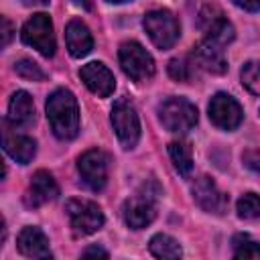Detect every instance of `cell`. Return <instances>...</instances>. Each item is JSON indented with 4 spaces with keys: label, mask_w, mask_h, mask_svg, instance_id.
Segmentation results:
<instances>
[{
    "label": "cell",
    "mask_w": 260,
    "mask_h": 260,
    "mask_svg": "<svg viewBox=\"0 0 260 260\" xmlns=\"http://www.w3.org/2000/svg\"><path fill=\"white\" fill-rule=\"evenodd\" d=\"M83 256H102V258H108V252L100 246H91L87 250H83Z\"/></svg>",
    "instance_id": "f1b7e54d"
},
{
    "label": "cell",
    "mask_w": 260,
    "mask_h": 260,
    "mask_svg": "<svg viewBox=\"0 0 260 260\" xmlns=\"http://www.w3.org/2000/svg\"><path fill=\"white\" fill-rule=\"evenodd\" d=\"M75 6H79V8H85V10H89L91 8V0H71Z\"/></svg>",
    "instance_id": "f546056e"
},
{
    "label": "cell",
    "mask_w": 260,
    "mask_h": 260,
    "mask_svg": "<svg viewBox=\"0 0 260 260\" xmlns=\"http://www.w3.org/2000/svg\"><path fill=\"white\" fill-rule=\"evenodd\" d=\"M112 126L124 148H134L140 138V122L134 106L128 100H118L112 108Z\"/></svg>",
    "instance_id": "ba28073f"
},
{
    "label": "cell",
    "mask_w": 260,
    "mask_h": 260,
    "mask_svg": "<svg viewBox=\"0 0 260 260\" xmlns=\"http://www.w3.org/2000/svg\"><path fill=\"white\" fill-rule=\"evenodd\" d=\"M65 43H67V49L73 57H85L93 47V39H91L89 28L77 18L69 20V24L65 28Z\"/></svg>",
    "instance_id": "e0dca14e"
},
{
    "label": "cell",
    "mask_w": 260,
    "mask_h": 260,
    "mask_svg": "<svg viewBox=\"0 0 260 260\" xmlns=\"http://www.w3.org/2000/svg\"><path fill=\"white\" fill-rule=\"evenodd\" d=\"M232 2H234L236 6L248 10V12H256V10H260V0H232Z\"/></svg>",
    "instance_id": "83f0119b"
},
{
    "label": "cell",
    "mask_w": 260,
    "mask_h": 260,
    "mask_svg": "<svg viewBox=\"0 0 260 260\" xmlns=\"http://www.w3.org/2000/svg\"><path fill=\"white\" fill-rule=\"evenodd\" d=\"M162 126L171 132H187L197 124V108L185 98H169L158 108Z\"/></svg>",
    "instance_id": "3957f363"
},
{
    "label": "cell",
    "mask_w": 260,
    "mask_h": 260,
    "mask_svg": "<svg viewBox=\"0 0 260 260\" xmlns=\"http://www.w3.org/2000/svg\"><path fill=\"white\" fill-rule=\"evenodd\" d=\"M108 2H116V4H120V2H128V0H108Z\"/></svg>",
    "instance_id": "1f68e13d"
},
{
    "label": "cell",
    "mask_w": 260,
    "mask_h": 260,
    "mask_svg": "<svg viewBox=\"0 0 260 260\" xmlns=\"http://www.w3.org/2000/svg\"><path fill=\"white\" fill-rule=\"evenodd\" d=\"M244 165L254 171V173H260V148H252V150H246L244 152Z\"/></svg>",
    "instance_id": "484cf974"
},
{
    "label": "cell",
    "mask_w": 260,
    "mask_h": 260,
    "mask_svg": "<svg viewBox=\"0 0 260 260\" xmlns=\"http://www.w3.org/2000/svg\"><path fill=\"white\" fill-rule=\"evenodd\" d=\"M120 65L124 73L134 81H146L154 75V61L150 53L136 41H128L120 47Z\"/></svg>",
    "instance_id": "8992f818"
},
{
    "label": "cell",
    "mask_w": 260,
    "mask_h": 260,
    "mask_svg": "<svg viewBox=\"0 0 260 260\" xmlns=\"http://www.w3.org/2000/svg\"><path fill=\"white\" fill-rule=\"evenodd\" d=\"M148 250L152 256L156 258H169V260H175V258H181V246L175 238L167 236V234H156L152 236V240L148 242Z\"/></svg>",
    "instance_id": "d6986e66"
},
{
    "label": "cell",
    "mask_w": 260,
    "mask_h": 260,
    "mask_svg": "<svg viewBox=\"0 0 260 260\" xmlns=\"http://www.w3.org/2000/svg\"><path fill=\"white\" fill-rule=\"evenodd\" d=\"M14 71H16L18 77H22L26 81H43L45 79L43 69L35 61H30V59H18L14 63Z\"/></svg>",
    "instance_id": "cb8c5ba5"
},
{
    "label": "cell",
    "mask_w": 260,
    "mask_h": 260,
    "mask_svg": "<svg viewBox=\"0 0 260 260\" xmlns=\"http://www.w3.org/2000/svg\"><path fill=\"white\" fill-rule=\"evenodd\" d=\"M169 154H171V160H173L175 169L179 171V175L189 177L191 171H193V154H191L189 144H185V142H171L169 144Z\"/></svg>",
    "instance_id": "ffe728a7"
},
{
    "label": "cell",
    "mask_w": 260,
    "mask_h": 260,
    "mask_svg": "<svg viewBox=\"0 0 260 260\" xmlns=\"http://www.w3.org/2000/svg\"><path fill=\"white\" fill-rule=\"evenodd\" d=\"M26 6H45L49 4V0H22Z\"/></svg>",
    "instance_id": "4dcf8cb0"
},
{
    "label": "cell",
    "mask_w": 260,
    "mask_h": 260,
    "mask_svg": "<svg viewBox=\"0 0 260 260\" xmlns=\"http://www.w3.org/2000/svg\"><path fill=\"white\" fill-rule=\"evenodd\" d=\"M57 195H59V187H57L53 175L49 171H37L30 177V185L24 195V203L28 207H41V205L57 199Z\"/></svg>",
    "instance_id": "4fadbf2b"
},
{
    "label": "cell",
    "mask_w": 260,
    "mask_h": 260,
    "mask_svg": "<svg viewBox=\"0 0 260 260\" xmlns=\"http://www.w3.org/2000/svg\"><path fill=\"white\" fill-rule=\"evenodd\" d=\"M193 59L201 69H205L209 73H215V75L225 73V69H228V63H225V57H223V47L209 41V39H203L195 47Z\"/></svg>",
    "instance_id": "5bb4252c"
},
{
    "label": "cell",
    "mask_w": 260,
    "mask_h": 260,
    "mask_svg": "<svg viewBox=\"0 0 260 260\" xmlns=\"http://www.w3.org/2000/svg\"><path fill=\"white\" fill-rule=\"evenodd\" d=\"M69 223L77 236H89L104 225V213L98 203L87 199H69L65 205Z\"/></svg>",
    "instance_id": "277c9868"
},
{
    "label": "cell",
    "mask_w": 260,
    "mask_h": 260,
    "mask_svg": "<svg viewBox=\"0 0 260 260\" xmlns=\"http://www.w3.org/2000/svg\"><path fill=\"white\" fill-rule=\"evenodd\" d=\"M12 30H14V28H12V22H10V20L4 16V18H2V47H6V45L10 43Z\"/></svg>",
    "instance_id": "4316f807"
},
{
    "label": "cell",
    "mask_w": 260,
    "mask_h": 260,
    "mask_svg": "<svg viewBox=\"0 0 260 260\" xmlns=\"http://www.w3.org/2000/svg\"><path fill=\"white\" fill-rule=\"evenodd\" d=\"M16 248L22 256L26 258H51V250H49V240L47 236L39 230V228H24L18 238H16Z\"/></svg>",
    "instance_id": "9a60e30c"
},
{
    "label": "cell",
    "mask_w": 260,
    "mask_h": 260,
    "mask_svg": "<svg viewBox=\"0 0 260 260\" xmlns=\"http://www.w3.org/2000/svg\"><path fill=\"white\" fill-rule=\"evenodd\" d=\"M234 258H254L260 260V244L250 240L246 234L234 238Z\"/></svg>",
    "instance_id": "44dd1931"
},
{
    "label": "cell",
    "mask_w": 260,
    "mask_h": 260,
    "mask_svg": "<svg viewBox=\"0 0 260 260\" xmlns=\"http://www.w3.org/2000/svg\"><path fill=\"white\" fill-rule=\"evenodd\" d=\"M47 118L57 138L71 140L79 132V108L75 95L59 87L47 98Z\"/></svg>",
    "instance_id": "6da1fadb"
},
{
    "label": "cell",
    "mask_w": 260,
    "mask_h": 260,
    "mask_svg": "<svg viewBox=\"0 0 260 260\" xmlns=\"http://www.w3.org/2000/svg\"><path fill=\"white\" fill-rule=\"evenodd\" d=\"M242 83L248 91L260 93V61H248L242 67Z\"/></svg>",
    "instance_id": "603a6c76"
},
{
    "label": "cell",
    "mask_w": 260,
    "mask_h": 260,
    "mask_svg": "<svg viewBox=\"0 0 260 260\" xmlns=\"http://www.w3.org/2000/svg\"><path fill=\"white\" fill-rule=\"evenodd\" d=\"M8 122L14 128H26L35 122V104L30 93L18 89L12 93L8 104Z\"/></svg>",
    "instance_id": "2e32d148"
},
{
    "label": "cell",
    "mask_w": 260,
    "mask_h": 260,
    "mask_svg": "<svg viewBox=\"0 0 260 260\" xmlns=\"http://www.w3.org/2000/svg\"><path fill=\"white\" fill-rule=\"evenodd\" d=\"M156 199H158V187L144 185L140 191H136L132 197L126 199L122 207L124 221L132 230H142L156 217Z\"/></svg>",
    "instance_id": "7a4b0ae2"
},
{
    "label": "cell",
    "mask_w": 260,
    "mask_h": 260,
    "mask_svg": "<svg viewBox=\"0 0 260 260\" xmlns=\"http://www.w3.org/2000/svg\"><path fill=\"white\" fill-rule=\"evenodd\" d=\"M79 77L85 83V87L100 98H108L116 87L114 73L100 61H91V63L83 65L79 71Z\"/></svg>",
    "instance_id": "7c38bea8"
},
{
    "label": "cell",
    "mask_w": 260,
    "mask_h": 260,
    "mask_svg": "<svg viewBox=\"0 0 260 260\" xmlns=\"http://www.w3.org/2000/svg\"><path fill=\"white\" fill-rule=\"evenodd\" d=\"M191 193H193V199L195 203L207 211V213H215V215H221L228 207V195H223L219 191V187L209 179V177H199L193 181L191 185Z\"/></svg>",
    "instance_id": "8fae6325"
},
{
    "label": "cell",
    "mask_w": 260,
    "mask_h": 260,
    "mask_svg": "<svg viewBox=\"0 0 260 260\" xmlns=\"http://www.w3.org/2000/svg\"><path fill=\"white\" fill-rule=\"evenodd\" d=\"M22 41L37 49L43 57H53L55 55V32H53V22L49 18V14L39 12L32 14L24 26H22Z\"/></svg>",
    "instance_id": "5b68a950"
},
{
    "label": "cell",
    "mask_w": 260,
    "mask_h": 260,
    "mask_svg": "<svg viewBox=\"0 0 260 260\" xmlns=\"http://www.w3.org/2000/svg\"><path fill=\"white\" fill-rule=\"evenodd\" d=\"M169 75L175 81H187L191 77V65L187 59L179 57V59H171L169 61Z\"/></svg>",
    "instance_id": "d4e9b609"
},
{
    "label": "cell",
    "mask_w": 260,
    "mask_h": 260,
    "mask_svg": "<svg viewBox=\"0 0 260 260\" xmlns=\"http://www.w3.org/2000/svg\"><path fill=\"white\" fill-rule=\"evenodd\" d=\"M209 120L221 130H236L242 122V108L232 95L215 93L209 102Z\"/></svg>",
    "instance_id": "30bf717a"
},
{
    "label": "cell",
    "mask_w": 260,
    "mask_h": 260,
    "mask_svg": "<svg viewBox=\"0 0 260 260\" xmlns=\"http://www.w3.org/2000/svg\"><path fill=\"white\" fill-rule=\"evenodd\" d=\"M4 150L10 158H14L20 165H26L32 160L35 152H37V142L30 136L24 134H10L4 132Z\"/></svg>",
    "instance_id": "ac0fdd59"
},
{
    "label": "cell",
    "mask_w": 260,
    "mask_h": 260,
    "mask_svg": "<svg viewBox=\"0 0 260 260\" xmlns=\"http://www.w3.org/2000/svg\"><path fill=\"white\" fill-rule=\"evenodd\" d=\"M144 30L158 49H171L179 39V22L169 10H152L142 20Z\"/></svg>",
    "instance_id": "52a82bcc"
},
{
    "label": "cell",
    "mask_w": 260,
    "mask_h": 260,
    "mask_svg": "<svg viewBox=\"0 0 260 260\" xmlns=\"http://www.w3.org/2000/svg\"><path fill=\"white\" fill-rule=\"evenodd\" d=\"M77 169L79 175L83 179V183L91 189V191H102L108 183V169H110V158L104 150L100 148H91L85 150L79 160H77Z\"/></svg>",
    "instance_id": "9c48e42d"
},
{
    "label": "cell",
    "mask_w": 260,
    "mask_h": 260,
    "mask_svg": "<svg viewBox=\"0 0 260 260\" xmlns=\"http://www.w3.org/2000/svg\"><path fill=\"white\" fill-rule=\"evenodd\" d=\"M238 215L244 219H254L260 215V195L246 193L238 199Z\"/></svg>",
    "instance_id": "7402d4cb"
}]
</instances>
